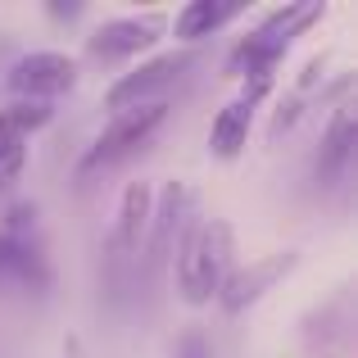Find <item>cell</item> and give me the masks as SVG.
I'll return each mask as SVG.
<instances>
[{"mask_svg": "<svg viewBox=\"0 0 358 358\" xmlns=\"http://www.w3.org/2000/svg\"><path fill=\"white\" fill-rule=\"evenodd\" d=\"M231 272V222L209 218L191 227L177 250V290L186 304H209Z\"/></svg>", "mask_w": 358, "mask_h": 358, "instance_id": "obj_1", "label": "cell"}, {"mask_svg": "<svg viewBox=\"0 0 358 358\" xmlns=\"http://www.w3.org/2000/svg\"><path fill=\"white\" fill-rule=\"evenodd\" d=\"M164 118H168V105H164V100L114 114V118H109V127L96 136V145L87 150V159H82V177L100 173V168H114V164H122L127 155H136V150L145 145L150 136H155V127H159Z\"/></svg>", "mask_w": 358, "mask_h": 358, "instance_id": "obj_2", "label": "cell"}, {"mask_svg": "<svg viewBox=\"0 0 358 358\" xmlns=\"http://www.w3.org/2000/svg\"><path fill=\"white\" fill-rule=\"evenodd\" d=\"M191 64H195V50H168V55H159V59L141 64V69L122 73L114 87L105 91V109H118L122 114V109H136V105H155L159 91H168Z\"/></svg>", "mask_w": 358, "mask_h": 358, "instance_id": "obj_3", "label": "cell"}, {"mask_svg": "<svg viewBox=\"0 0 358 358\" xmlns=\"http://www.w3.org/2000/svg\"><path fill=\"white\" fill-rule=\"evenodd\" d=\"M5 82L18 100L45 105L50 96H64V91L78 82V64L59 50H32V55H23V59H14V69H9Z\"/></svg>", "mask_w": 358, "mask_h": 358, "instance_id": "obj_4", "label": "cell"}, {"mask_svg": "<svg viewBox=\"0 0 358 358\" xmlns=\"http://www.w3.org/2000/svg\"><path fill=\"white\" fill-rule=\"evenodd\" d=\"M295 263H299V254H295V250H277V254H263V259L245 263V268H231L227 277H222V286H218L222 308L241 313L245 304H254V299L268 295V290L277 286V281L286 277V272L295 268Z\"/></svg>", "mask_w": 358, "mask_h": 358, "instance_id": "obj_5", "label": "cell"}, {"mask_svg": "<svg viewBox=\"0 0 358 358\" xmlns=\"http://www.w3.org/2000/svg\"><path fill=\"white\" fill-rule=\"evenodd\" d=\"M159 32H164V18L159 14H141V18H109V23H100L96 32L87 36V50L91 59H127V55H141L150 50V45L159 41Z\"/></svg>", "mask_w": 358, "mask_h": 358, "instance_id": "obj_6", "label": "cell"}, {"mask_svg": "<svg viewBox=\"0 0 358 358\" xmlns=\"http://www.w3.org/2000/svg\"><path fill=\"white\" fill-rule=\"evenodd\" d=\"M322 14H327L322 0H290V5L263 14V23L250 32V41H259L263 50H272V55H286V45L295 41L299 32H308Z\"/></svg>", "mask_w": 358, "mask_h": 358, "instance_id": "obj_7", "label": "cell"}, {"mask_svg": "<svg viewBox=\"0 0 358 358\" xmlns=\"http://www.w3.org/2000/svg\"><path fill=\"white\" fill-rule=\"evenodd\" d=\"M354 141H358L354 109L341 105L336 118H331V127H327V136H322V150H317V182L322 186H331L336 177L345 173V164H350V155H354Z\"/></svg>", "mask_w": 358, "mask_h": 358, "instance_id": "obj_8", "label": "cell"}, {"mask_svg": "<svg viewBox=\"0 0 358 358\" xmlns=\"http://www.w3.org/2000/svg\"><path fill=\"white\" fill-rule=\"evenodd\" d=\"M236 14H245V0H186V5L177 9V36H182V41L213 36Z\"/></svg>", "mask_w": 358, "mask_h": 358, "instance_id": "obj_9", "label": "cell"}, {"mask_svg": "<svg viewBox=\"0 0 358 358\" xmlns=\"http://www.w3.org/2000/svg\"><path fill=\"white\" fill-rule=\"evenodd\" d=\"M150 209H155V200H150V186H145V182H131L127 191H122L118 231H114L118 254H141V245H145V231H150Z\"/></svg>", "mask_w": 358, "mask_h": 358, "instance_id": "obj_10", "label": "cell"}, {"mask_svg": "<svg viewBox=\"0 0 358 358\" xmlns=\"http://www.w3.org/2000/svg\"><path fill=\"white\" fill-rule=\"evenodd\" d=\"M186 200H191V191H186L182 182H168L164 191H159V209H150L155 218H150V259H164L168 254V245H173V231H177V222H182V209H186Z\"/></svg>", "mask_w": 358, "mask_h": 358, "instance_id": "obj_11", "label": "cell"}, {"mask_svg": "<svg viewBox=\"0 0 358 358\" xmlns=\"http://www.w3.org/2000/svg\"><path fill=\"white\" fill-rule=\"evenodd\" d=\"M250 118H254V105L231 100V105L213 118V127H209V150L213 155L218 159H236L245 150V141H250Z\"/></svg>", "mask_w": 358, "mask_h": 358, "instance_id": "obj_12", "label": "cell"}, {"mask_svg": "<svg viewBox=\"0 0 358 358\" xmlns=\"http://www.w3.org/2000/svg\"><path fill=\"white\" fill-rule=\"evenodd\" d=\"M50 122V105H36V100H14V105L0 109V155L18 150L32 131H41Z\"/></svg>", "mask_w": 358, "mask_h": 358, "instance_id": "obj_13", "label": "cell"}, {"mask_svg": "<svg viewBox=\"0 0 358 358\" xmlns=\"http://www.w3.org/2000/svg\"><path fill=\"white\" fill-rule=\"evenodd\" d=\"M0 281H27V286H45V268L18 236L0 227Z\"/></svg>", "mask_w": 358, "mask_h": 358, "instance_id": "obj_14", "label": "cell"}, {"mask_svg": "<svg viewBox=\"0 0 358 358\" xmlns=\"http://www.w3.org/2000/svg\"><path fill=\"white\" fill-rule=\"evenodd\" d=\"M173 358H213V350H209V341H204L200 331H186L182 341H177Z\"/></svg>", "mask_w": 358, "mask_h": 358, "instance_id": "obj_15", "label": "cell"}, {"mask_svg": "<svg viewBox=\"0 0 358 358\" xmlns=\"http://www.w3.org/2000/svg\"><path fill=\"white\" fill-rule=\"evenodd\" d=\"M18 168H23V145H18V150H9V155H0V186H5V182H14V177H18Z\"/></svg>", "mask_w": 358, "mask_h": 358, "instance_id": "obj_16", "label": "cell"}]
</instances>
